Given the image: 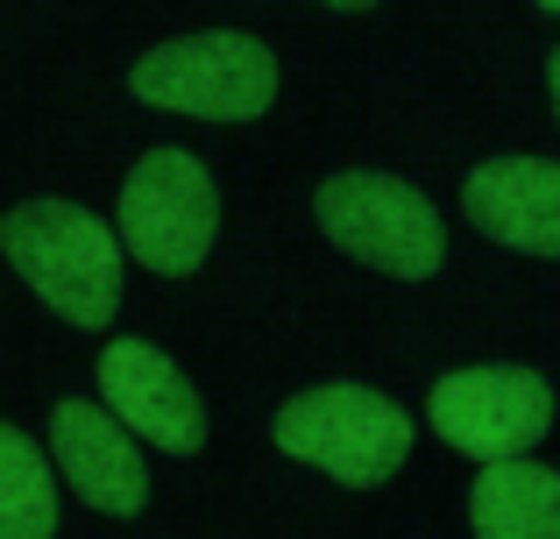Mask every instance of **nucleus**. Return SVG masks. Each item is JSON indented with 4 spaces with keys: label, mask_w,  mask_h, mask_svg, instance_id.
<instances>
[{
    "label": "nucleus",
    "mask_w": 560,
    "mask_h": 539,
    "mask_svg": "<svg viewBox=\"0 0 560 539\" xmlns=\"http://www.w3.org/2000/svg\"><path fill=\"white\" fill-rule=\"evenodd\" d=\"M0 249L28 277L50 313H65L71 327H107L121 313V249L128 242L79 199H22L0 221Z\"/></svg>",
    "instance_id": "1"
},
{
    "label": "nucleus",
    "mask_w": 560,
    "mask_h": 539,
    "mask_svg": "<svg viewBox=\"0 0 560 539\" xmlns=\"http://www.w3.org/2000/svg\"><path fill=\"white\" fill-rule=\"evenodd\" d=\"M270 441L291 461H313L348 490H376L405 469L411 455V419L397 398H383L370 384H319L299 390L284 412L270 419Z\"/></svg>",
    "instance_id": "2"
},
{
    "label": "nucleus",
    "mask_w": 560,
    "mask_h": 539,
    "mask_svg": "<svg viewBox=\"0 0 560 539\" xmlns=\"http://www.w3.org/2000/svg\"><path fill=\"white\" fill-rule=\"evenodd\" d=\"M128 93L164 114H199V121H256L277 99V50L248 28H199V36L156 43L136 57Z\"/></svg>",
    "instance_id": "3"
},
{
    "label": "nucleus",
    "mask_w": 560,
    "mask_h": 539,
    "mask_svg": "<svg viewBox=\"0 0 560 539\" xmlns=\"http://www.w3.org/2000/svg\"><path fill=\"white\" fill-rule=\"evenodd\" d=\"M313 213L334 249H348L383 277H433L447 256V227H440L433 199L390 171H334L313 192Z\"/></svg>",
    "instance_id": "4"
},
{
    "label": "nucleus",
    "mask_w": 560,
    "mask_h": 539,
    "mask_svg": "<svg viewBox=\"0 0 560 539\" xmlns=\"http://www.w3.org/2000/svg\"><path fill=\"white\" fill-rule=\"evenodd\" d=\"M220 235V192L191 150H150L121 185V242L156 277H185L206 263Z\"/></svg>",
    "instance_id": "5"
},
{
    "label": "nucleus",
    "mask_w": 560,
    "mask_h": 539,
    "mask_svg": "<svg viewBox=\"0 0 560 539\" xmlns=\"http://www.w3.org/2000/svg\"><path fill=\"white\" fill-rule=\"evenodd\" d=\"M425 419L447 447L476 461H518L547 441L553 426V384L539 370H518V362H497V370H454L433 384L425 398Z\"/></svg>",
    "instance_id": "6"
},
{
    "label": "nucleus",
    "mask_w": 560,
    "mask_h": 539,
    "mask_svg": "<svg viewBox=\"0 0 560 539\" xmlns=\"http://www.w3.org/2000/svg\"><path fill=\"white\" fill-rule=\"evenodd\" d=\"M50 455H57V476L79 490V504L107 518H136L150 504V469L136 455V426H128L114 405H85V398H65L50 412Z\"/></svg>",
    "instance_id": "7"
},
{
    "label": "nucleus",
    "mask_w": 560,
    "mask_h": 539,
    "mask_svg": "<svg viewBox=\"0 0 560 539\" xmlns=\"http://www.w3.org/2000/svg\"><path fill=\"white\" fill-rule=\"evenodd\" d=\"M100 398H107L142 441L171 447V455H199L206 447L199 390H191V376L156 341H136V333L107 341V355H100Z\"/></svg>",
    "instance_id": "8"
},
{
    "label": "nucleus",
    "mask_w": 560,
    "mask_h": 539,
    "mask_svg": "<svg viewBox=\"0 0 560 539\" xmlns=\"http://www.w3.org/2000/svg\"><path fill=\"white\" fill-rule=\"evenodd\" d=\"M468 221L525 256H560V164L553 156H490L462 185Z\"/></svg>",
    "instance_id": "9"
},
{
    "label": "nucleus",
    "mask_w": 560,
    "mask_h": 539,
    "mask_svg": "<svg viewBox=\"0 0 560 539\" xmlns=\"http://www.w3.org/2000/svg\"><path fill=\"white\" fill-rule=\"evenodd\" d=\"M468 526L476 539H560V469L539 461H482L468 490Z\"/></svg>",
    "instance_id": "10"
},
{
    "label": "nucleus",
    "mask_w": 560,
    "mask_h": 539,
    "mask_svg": "<svg viewBox=\"0 0 560 539\" xmlns=\"http://www.w3.org/2000/svg\"><path fill=\"white\" fill-rule=\"evenodd\" d=\"M57 532V476L28 433L0 419V539H50Z\"/></svg>",
    "instance_id": "11"
},
{
    "label": "nucleus",
    "mask_w": 560,
    "mask_h": 539,
    "mask_svg": "<svg viewBox=\"0 0 560 539\" xmlns=\"http://www.w3.org/2000/svg\"><path fill=\"white\" fill-rule=\"evenodd\" d=\"M547 85H553V121H560V50L547 57Z\"/></svg>",
    "instance_id": "12"
},
{
    "label": "nucleus",
    "mask_w": 560,
    "mask_h": 539,
    "mask_svg": "<svg viewBox=\"0 0 560 539\" xmlns=\"http://www.w3.org/2000/svg\"><path fill=\"white\" fill-rule=\"evenodd\" d=\"M319 8H341V14H362V8H376V0H319Z\"/></svg>",
    "instance_id": "13"
},
{
    "label": "nucleus",
    "mask_w": 560,
    "mask_h": 539,
    "mask_svg": "<svg viewBox=\"0 0 560 539\" xmlns=\"http://www.w3.org/2000/svg\"><path fill=\"white\" fill-rule=\"evenodd\" d=\"M539 8H547V14H560V0H539Z\"/></svg>",
    "instance_id": "14"
}]
</instances>
